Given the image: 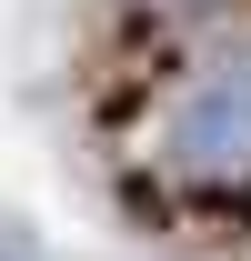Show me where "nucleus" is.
<instances>
[{"label": "nucleus", "instance_id": "f257e3e1", "mask_svg": "<svg viewBox=\"0 0 251 261\" xmlns=\"http://www.w3.org/2000/svg\"><path fill=\"white\" fill-rule=\"evenodd\" d=\"M171 161L191 181H251V50L211 61L171 111Z\"/></svg>", "mask_w": 251, "mask_h": 261}]
</instances>
